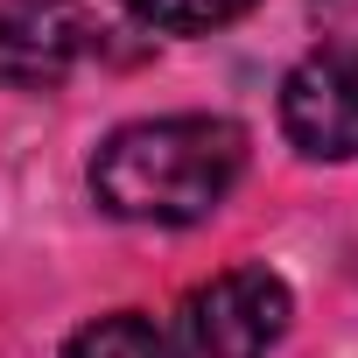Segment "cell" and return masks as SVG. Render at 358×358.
<instances>
[{
    "label": "cell",
    "mask_w": 358,
    "mask_h": 358,
    "mask_svg": "<svg viewBox=\"0 0 358 358\" xmlns=\"http://www.w3.org/2000/svg\"><path fill=\"white\" fill-rule=\"evenodd\" d=\"M246 169V134L218 113H169L106 134L92 155V197L127 225H197Z\"/></svg>",
    "instance_id": "1"
},
{
    "label": "cell",
    "mask_w": 358,
    "mask_h": 358,
    "mask_svg": "<svg viewBox=\"0 0 358 358\" xmlns=\"http://www.w3.org/2000/svg\"><path fill=\"white\" fill-rule=\"evenodd\" d=\"M288 330V281L267 267H225L176 309V358H267Z\"/></svg>",
    "instance_id": "2"
},
{
    "label": "cell",
    "mask_w": 358,
    "mask_h": 358,
    "mask_svg": "<svg viewBox=\"0 0 358 358\" xmlns=\"http://www.w3.org/2000/svg\"><path fill=\"white\" fill-rule=\"evenodd\" d=\"M120 8L141 29H162V36H204V29H225V22L253 15L260 0H120Z\"/></svg>",
    "instance_id": "6"
},
{
    "label": "cell",
    "mask_w": 358,
    "mask_h": 358,
    "mask_svg": "<svg viewBox=\"0 0 358 358\" xmlns=\"http://www.w3.org/2000/svg\"><path fill=\"white\" fill-rule=\"evenodd\" d=\"M281 127L302 155L316 162H351L358 155V50H316L288 71L281 85Z\"/></svg>",
    "instance_id": "3"
},
{
    "label": "cell",
    "mask_w": 358,
    "mask_h": 358,
    "mask_svg": "<svg viewBox=\"0 0 358 358\" xmlns=\"http://www.w3.org/2000/svg\"><path fill=\"white\" fill-rule=\"evenodd\" d=\"M92 15L78 0H8L0 8V85L8 92H50L64 85L92 50Z\"/></svg>",
    "instance_id": "4"
},
{
    "label": "cell",
    "mask_w": 358,
    "mask_h": 358,
    "mask_svg": "<svg viewBox=\"0 0 358 358\" xmlns=\"http://www.w3.org/2000/svg\"><path fill=\"white\" fill-rule=\"evenodd\" d=\"M64 358H176V351H169V337H162L148 316L113 309V316H92V323L71 337Z\"/></svg>",
    "instance_id": "5"
}]
</instances>
